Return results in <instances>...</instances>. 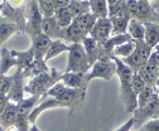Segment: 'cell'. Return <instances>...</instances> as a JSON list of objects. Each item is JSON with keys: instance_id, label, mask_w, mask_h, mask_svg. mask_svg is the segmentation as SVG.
<instances>
[{"instance_id": "1", "label": "cell", "mask_w": 159, "mask_h": 131, "mask_svg": "<svg viewBox=\"0 0 159 131\" xmlns=\"http://www.w3.org/2000/svg\"><path fill=\"white\" fill-rule=\"evenodd\" d=\"M112 61L116 63V76L120 80V90H121V98L125 105L126 112L134 114V111L138 108V96L133 91L131 78H133V71L117 57L112 55Z\"/></svg>"}, {"instance_id": "2", "label": "cell", "mask_w": 159, "mask_h": 131, "mask_svg": "<svg viewBox=\"0 0 159 131\" xmlns=\"http://www.w3.org/2000/svg\"><path fill=\"white\" fill-rule=\"evenodd\" d=\"M61 76L54 68L49 69L48 72L41 73L38 76L32 77L29 83L24 87V91L29 93L30 96H42L46 95V92L56 83L61 80Z\"/></svg>"}, {"instance_id": "3", "label": "cell", "mask_w": 159, "mask_h": 131, "mask_svg": "<svg viewBox=\"0 0 159 131\" xmlns=\"http://www.w3.org/2000/svg\"><path fill=\"white\" fill-rule=\"evenodd\" d=\"M116 74V63L112 61L111 57H104L96 61L91 66V71L85 73L84 77V87L86 88L91 81L95 78H101L105 81H110L112 76Z\"/></svg>"}, {"instance_id": "4", "label": "cell", "mask_w": 159, "mask_h": 131, "mask_svg": "<svg viewBox=\"0 0 159 131\" xmlns=\"http://www.w3.org/2000/svg\"><path fill=\"white\" fill-rule=\"evenodd\" d=\"M89 58L82 43H72L68 50V62L66 72H76V73H87L90 68Z\"/></svg>"}, {"instance_id": "5", "label": "cell", "mask_w": 159, "mask_h": 131, "mask_svg": "<svg viewBox=\"0 0 159 131\" xmlns=\"http://www.w3.org/2000/svg\"><path fill=\"white\" fill-rule=\"evenodd\" d=\"M136 47L134 52L129 55V57L121 59L133 72H139L149 61V57L153 52V48L148 46L144 41H135Z\"/></svg>"}, {"instance_id": "6", "label": "cell", "mask_w": 159, "mask_h": 131, "mask_svg": "<svg viewBox=\"0 0 159 131\" xmlns=\"http://www.w3.org/2000/svg\"><path fill=\"white\" fill-rule=\"evenodd\" d=\"M28 20L25 23V27L30 32L32 37L42 33V20H43V15L42 11L39 9L38 4L35 0H30L28 4Z\"/></svg>"}, {"instance_id": "7", "label": "cell", "mask_w": 159, "mask_h": 131, "mask_svg": "<svg viewBox=\"0 0 159 131\" xmlns=\"http://www.w3.org/2000/svg\"><path fill=\"white\" fill-rule=\"evenodd\" d=\"M24 73H23V69H19L15 72V74L13 76V85L8 92V98L10 102H14V103H19L20 101H23L25 97H24Z\"/></svg>"}, {"instance_id": "8", "label": "cell", "mask_w": 159, "mask_h": 131, "mask_svg": "<svg viewBox=\"0 0 159 131\" xmlns=\"http://www.w3.org/2000/svg\"><path fill=\"white\" fill-rule=\"evenodd\" d=\"M158 102H159V95H158V92L155 91L154 93V96L152 97V100L142 108H136L134 111V119H135V125L139 124V126H142L144 122H147L148 120L153 119V115H154V112L158 107Z\"/></svg>"}, {"instance_id": "9", "label": "cell", "mask_w": 159, "mask_h": 131, "mask_svg": "<svg viewBox=\"0 0 159 131\" xmlns=\"http://www.w3.org/2000/svg\"><path fill=\"white\" fill-rule=\"evenodd\" d=\"M66 105L61 101V100H58L57 97H47L46 100L41 101L39 102L34 108L33 111L30 112V115H29V122L30 124H34L35 120L38 119V116L43 114L44 111L47 110H52V108H65Z\"/></svg>"}, {"instance_id": "10", "label": "cell", "mask_w": 159, "mask_h": 131, "mask_svg": "<svg viewBox=\"0 0 159 131\" xmlns=\"http://www.w3.org/2000/svg\"><path fill=\"white\" fill-rule=\"evenodd\" d=\"M111 32H112V24L110 18H100L93 25L90 37H92L97 42H104L105 39L109 38V35H111Z\"/></svg>"}, {"instance_id": "11", "label": "cell", "mask_w": 159, "mask_h": 131, "mask_svg": "<svg viewBox=\"0 0 159 131\" xmlns=\"http://www.w3.org/2000/svg\"><path fill=\"white\" fill-rule=\"evenodd\" d=\"M42 33H44L46 35H48L49 38H54L56 39H65V29H62L58 25L54 15L52 16H43L42 20Z\"/></svg>"}, {"instance_id": "12", "label": "cell", "mask_w": 159, "mask_h": 131, "mask_svg": "<svg viewBox=\"0 0 159 131\" xmlns=\"http://www.w3.org/2000/svg\"><path fill=\"white\" fill-rule=\"evenodd\" d=\"M82 46H84V48L86 50L90 66H92L96 61H98V59H101V58L105 57L100 43H98L96 39H93L92 37L87 35L86 38L84 39V42H82Z\"/></svg>"}, {"instance_id": "13", "label": "cell", "mask_w": 159, "mask_h": 131, "mask_svg": "<svg viewBox=\"0 0 159 131\" xmlns=\"http://www.w3.org/2000/svg\"><path fill=\"white\" fill-rule=\"evenodd\" d=\"M52 41L48 35H46L44 33H39L34 37H32V42H33V50H34V58L37 59H44V55L48 52Z\"/></svg>"}, {"instance_id": "14", "label": "cell", "mask_w": 159, "mask_h": 131, "mask_svg": "<svg viewBox=\"0 0 159 131\" xmlns=\"http://www.w3.org/2000/svg\"><path fill=\"white\" fill-rule=\"evenodd\" d=\"M135 19L140 20L142 23H148V22L158 23V15L155 9L150 4V0H139L138 2V13Z\"/></svg>"}, {"instance_id": "15", "label": "cell", "mask_w": 159, "mask_h": 131, "mask_svg": "<svg viewBox=\"0 0 159 131\" xmlns=\"http://www.w3.org/2000/svg\"><path fill=\"white\" fill-rule=\"evenodd\" d=\"M16 119H18V105L9 101L5 110L0 115V125L8 130L9 127L15 126Z\"/></svg>"}, {"instance_id": "16", "label": "cell", "mask_w": 159, "mask_h": 131, "mask_svg": "<svg viewBox=\"0 0 159 131\" xmlns=\"http://www.w3.org/2000/svg\"><path fill=\"white\" fill-rule=\"evenodd\" d=\"M97 22V18L92 14V13H87V14H84V15H80V16H76L72 24H75L80 30H82L86 35H90L93 25L96 24Z\"/></svg>"}, {"instance_id": "17", "label": "cell", "mask_w": 159, "mask_h": 131, "mask_svg": "<svg viewBox=\"0 0 159 131\" xmlns=\"http://www.w3.org/2000/svg\"><path fill=\"white\" fill-rule=\"evenodd\" d=\"M13 66L18 67V59L10 49H8L7 47H2V50H0V74H7Z\"/></svg>"}, {"instance_id": "18", "label": "cell", "mask_w": 159, "mask_h": 131, "mask_svg": "<svg viewBox=\"0 0 159 131\" xmlns=\"http://www.w3.org/2000/svg\"><path fill=\"white\" fill-rule=\"evenodd\" d=\"M18 32H23L22 27L19 24L9 22V20H4V19L0 22V48L3 47V44L10 38L13 34H15Z\"/></svg>"}, {"instance_id": "19", "label": "cell", "mask_w": 159, "mask_h": 131, "mask_svg": "<svg viewBox=\"0 0 159 131\" xmlns=\"http://www.w3.org/2000/svg\"><path fill=\"white\" fill-rule=\"evenodd\" d=\"M139 73H140V76L144 78L148 86H154L159 78V67L155 63L148 61V63L139 71Z\"/></svg>"}, {"instance_id": "20", "label": "cell", "mask_w": 159, "mask_h": 131, "mask_svg": "<svg viewBox=\"0 0 159 131\" xmlns=\"http://www.w3.org/2000/svg\"><path fill=\"white\" fill-rule=\"evenodd\" d=\"M144 27H145L144 42L154 49L159 44V23L148 22L144 23Z\"/></svg>"}, {"instance_id": "21", "label": "cell", "mask_w": 159, "mask_h": 131, "mask_svg": "<svg viewBox=\"0 0 159 131\" xmlns=\"http://www.w3.org/2000/svg\"><path fill=\"white\" fill-rule=\"evenodd\" d=\"M84 77L85 73H76V72H65L61 76V81L70 88H80L86 90L84 87Z\"/></svg>"}, {"instance_id": "22", "label": "cell", "mask_w": 159, "mask_h": 131, "mask_svg": "<svg viewBox=\"0 0 159 131\" xmlns=\"http://www.w3.org/2000/svg\"><path fill=\"white\" fill-rule=\"evenodd\" d=\"M128 33L134 41H144L145 37V27L138 19H130L128 24Z\"/></svg>"}, {"instance_id": "23", "label": "cell", "mask_w": 159, "mask_h": 131, "mask_svg": "<svg viewBox=\"0 0 159 131\" xmlns=\"http://www.w3.org/2000/svg\"><path fill=\"white\" fill-rule=\"evenodd\" d=\"M54 18H56L58 25L61 27L62 29L68 28V27L72 24L73 19H75V16H73L72 13L70 11L68 7L61 8V9H56V11H54Z\"/></svg>"}, {"instance_id": "24", "label": "cell", "mask_w": 159, "mask_h": 131, "mask_svg": "<svg viewBox=\"0 0 159 131\" xmlns=\"http://www.w3.org/2000/svg\"><path fill=\"white\" fill-rule=\"evenodd\" d=\"M91 13L100 19V18H109V5L107 0H89Z\"/></svg>"}, {"instance_id": "25", "label": "cell", "mask_w": 159, "mask_h": 131, "mask_svg": "<svg viewBox=\"0 0 159 131\" xmlns=\"http://www.w3.org/2000/svg\"><path fill=\"white\" fill-rule=\"evenodd\" d=\"M11 53L15 55V58L18 59V68L19 69H25L33 61H34V50L33 48L20 52V50H11Z\"/></svg>"}, {"instance_id": "26", "label": "cell", "mask_w": 159, "mask_h": 131, "mask_svg": "<svg viewBox=\"0 0 159 131\" xmlns=\"http://www.w3.org/2000/svg\"><path fill=\"white\" fill-rule=\"evenodd\" d=\"M70 48H71V44H70V46H67V44H66V43H63L61 39L52 41V44H51V47H49L48 52H47V53H46V55H44V61L47 62V61H49V59H52V58L57 57L58 54H61V53H63V52H68V50H70Z\"/></svg>"}, {"instance_id": "27", "label": "cell", "mask_w": 159, "mask_h": 131, "mask_svg": "<svg viewBox=\"0 0 159 131\" xmlns=\"http://www.w3.org/2000/svg\"><path fill=\"white\" fill-rule=\"evenodd\" d=\"M49 69L47 68L46 66V61L44 59H37L34 58V61L23 71L24 76H30V77H34V76H38L41 73H44V72H48Z\"/></svg>"}, {"instance_id": "28", "label": "cell", "mask_w": 159, "mask_h": 131, "mask_svg": "<svg viewBox=\"0 0 159 131\" xmlns=\"http://www.w3.org/2000/svg\"><path fill=\"white\" fill-rule=\"evenodd\" d=\"M68 9L75 18L91 13L89 0H71V3L68 4Z\"/></svg>"}, {"instance_id": "29", "label": "cell", "mask_w": 159, "mask_h": 131, "mask_svg": "<svg viewBox=\"0 0 159 131\" xmlns=\"http://www.w3.org/2000/svg\"><path fill=\"white\" fill-rule=\"evenodd\" d=\"M110 20H111V24H112L111 35L128 33V24H129V20H130L129 16H112V18H110Z\"/></svg>"}, {"instance_id": "30", "label": "cell", "mask_w": 159, "mask_h": 131, "mask_svg": "<svg viewBox=\"0 0 159 131\" xmlns=\"http://www.w3.org/2000/svg\"><path fill=\"white\" fill-rule=\"evenodd\" d=\"M135 47H136V42L134 39H131V41H129V42H126V43H124L121 46H117L112 50V55L114 57L120 58V59H124V58L129 57V55L134 52Z\"/></svg>"}, {"instance_id": "31", "label": "cell", "mask_w": 159, "mask_h": 131, "mask_svg": "<svg viewBox=\"0 0 159 131\" xmlns=\"http://www.w3.org/2000/svg\"><path fill=\"white\" fill-rule=\"evenodd\" d=\"M154 93H155L154 86H148L147 85L144 87V90L139 92V95H138V108L144 107L152 100V97L154 96Z\"/></svg>"}, {"instance_id": "32", "label": "cell", "mask_w": 159, "mask_h": 131, "mask_svg": "<svg viewBox=\"0 0 159 131\" xmlns=\"http://www.w3.org/2000/svg\"><path fill=\"white\" fill-rule=\"evenodd\" d=\"M39 9H41L42 14L44 16H52L54 15L56 11V5H54V0H35Z\"/></svg>"}, {"instance_id": "33", "label": "cell", "mask_w": 159, "mask_h": 131, "mask_svg": "<svg viewBox=\"0 0 159 131\" xmlns=\"http://www.w3.org/2000/svg\"><path fill=\"white\" fill-rule=\"evenodd\" d=\"M131 85H133V91H134V93H135L136 96L139 95V92L143 91V90H144V87L147 86V83H145L144 78L140 76V73H139V72H134V73H133Z\"/></svg>"}, {"instance_id": "34", "label": "cell", "mask_w": 159, "mask_h": 131, "mask_svg": "<svg viewBox=\"0 0 159 131\" xmlns=\"http://www.w3.org/2000/svg\"><path fill=\"white\" fill-rule=\"evenodd\" d=\"M66 88H67V86L59 80L58 82H56L47 92H46V95L44 96H49V97H58V96H61L62 93L66 91Z\"/></svg>"}, {"instance_id": "35", "label": "cell", "mask_w": 159, "mask_h": 131, "mask_svg": "<svg viewBox=\"0 0 159 131\" xmlns=\"http://www.w3.org/2000/svg\"><path fill=\"white\" fill-rule=\"evenodd\" d=\"M13 85V76L8 77L5 74H0V95H8V92Z\"/></svg>"}, {"instance_id": "36", "label": "cell", "mask_w": 159, "mask_h": 131, "mask_svg": "<svg viewBox=\"0 0 159 131\" xmlns=\"http://www.w3.org/2000/svg\"><path fill=\"white\" fill-rule=\"evenodd\" d=\"M139 131H159V119L148 120L139 127Z\"/></svg>"}, {"instance_id": "37", "label": "cell", "mask_w": 159, "mask_h": 131, "mask_svg": "<svg viewBox=\"0 0 159 131\" xmlns=\"http://www.w3.org/2000/svg\"><path fill=\"white\" fill-rule=\"evenodd\" d=\"M138 2L139 0H126V10L130 19H135L138 13Z\"/></svg>"}, {"instance_id": "38", "label": "cell", "mask_w": 159, "mask_h": 131, "mask_svg": "<svg viewBox=\"0 0 159 131\" xmlns=\"http://www.w3.org/2000/svg\"><path fill=\"white\" fill-rule=\"evenodd\" d=\"M133 126H135V119H134V117L129 119L124 125H121L119 129H116L115 131H131Z\"/></svg>"}, {"instance_id": "39", "label": "cell", "mask_w": 159, "mask_h": 131, "mask_svg": "<svg viewBox=\"0 0 159 131\" xmlns=\"http://www.w3.org/2000/svg\"><path fill=\"white\" fill-rule=\"evenodd\" d=\"M25 2L27 0H8L7 3H9V5L15 9H22L25 5Z\"/></svg>"}, {"instance_id": "40", "label": "cell", "mask_w": 159, "mask_h": 131, "mask_svg": "<svg viewBox=\"0 0 159 131\" xmlns=\"http://www.w3.org/2000/svg\"><path fill=\"white\" fill-rule=\"evenodd\" d=\"M8 103H9V98H8V96H5V95H0V115H2V112L5 110V107H7Z\"/></svg>"}, {"instance_id": "41", "label": "cell", "mask_w": 159, "mask_h": 131, "mask_svg": "<svg viewBox=\"0 0 159 131\" xmlns=\"http://www.w3.org/2000/svg\"><path fill=\"white\" fill-rule=\"evenodd\" d=\"M70 3H71V0H54L56 9L66 8V7H68V4H70Z\"/></svg>"}, {"instance_id": "42", "label": "cell", "mask_w": 159, "mask_h": 131, "mask_svg": "<svg viewBox=\"0 0 159 131\" xmlns=\"http://www.w3.org/2000/svg\"><path fill=\"white\" fill-rule=\"evenodd\" d=\"M29 131H41L38 129V126L35 124H30V127H29Z\"/></svg>"}, {"instance_id": "43", "label": "cell", "mask_w": 159, "mask_h": 131, "mask_svg": "<svg viewBox=\"0 0 159 131\" xmlns=\"http://www.w3.org/2000/svg\"><path fill=\"white\" fill-rule=\"evenodd\" d=\"M153 119H159V102H158V107H157L154 115H153Z\"/></svg>"}, {"instance_id": "44", "label": "cell", "mask_w": 159, "mask_h": 131, "mask_svg": "<svg viewBox=\"0 0 159 131\" xmlns=\"http://www.w3.org/2000/svg\"><path fill=\"white\" fill-rule=\"evenodd\" d=\"M117 2H119V0H107V5H109V7H111V5L116 4Z\"/></svg>"}, {"instance_id": "45", "label": "cell", "mask_w": 159, "mask_h": 131, "mask_svg": "<svg viewBox=\"0 0 159 131\" xmlns=\"http://www.w3.org/2000/svg\"><path fill=\"white\" fill-rule=\"evenodd\" d=\"M7 131H18V129H16L15 126H13V127H9Z\"/></svg>"}, {"instance_id": "46", "label": "cell", "mask_w": 159, "mask_h": 131, "mask_svg": "<svg viewBox=\"0 0 159 131\" xmlns=\"http://www.w3.org/2000/svg\"><path fill=\"white\" fill-rule=\"evenodd\" d=\"M0 131H7V129H4L2 125H0Z\"/></svg>"}, {"instance_id": "47", "label": "cell", "mask_w": 159, "mask_h": 131, "mask_svg": "<svg viewBox=\"0 0 159 131\" xmlns=\"http://www.w3.org/2000/svg\"><path fill=\"white\" fill-rule=\"evenodd\" d=\"M4 19V18H3V15H2V13H0V22H2Z\"/></svg>"}, {"instance_id": "48", "label": "cell", "mask_w": 159, "mask_h": 131, "mask_svg": "<svg viewBox=\"0 0 159 131\" xmlns=\"http://www.w3.org/2000/svg\"><path fill=\"white\" fill-rule=\"evenodd\" d=\"M155 48H158V49H159V44H158V46H157V47H155Z\"/></svg>"}, {"instance_id": "49", "label": "cell", "mask_w": 159, "mask_h": 131, "mask_svg": "<svg viewBox=\"0 0 159 131\" xmlns=\"http://www.w3.org/2000/svg\"><path fill=\"white\" fill-rule=\"evenodd\" d=\"M0 8H2V5H0Z\"/></svg>"}]
</instances>
